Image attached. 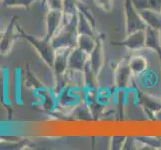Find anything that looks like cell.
Returning a JSON list of instances; mask_svg holds the SVG:
<instances>
[{
	"label": "cell",
	"instance_id": "1",
	"mask_svg": "<svg viewBox=\"0 0 161 150\" xmlns=\"http://www.w3.org/2000/svg\"><path fill=\"white\" fill-rule=\"evenodd\" d=\"M77 14L70 15L64 13L62 25L56 34L50 39L52 46L55 49L65 47L73 48L77 45Z\"/></svg>",
	"mask_w": 161,
	"mask_h": 150
},
{
	"label": "cell",
	"instance_id": "2",
	"mask_svg": "<svg viewBox=\"0 0 161 150\" xmlns=\"http://www.w3.org/2000/svg\"><path fill=\"white\" fill-rule=\"evenodd\" d=\"M16 30L18 31V34L21 37H23L24 39H26L33 47H34L36 52L39 54V56L44 61V63H45L48 67L52 68L56 49L52 46L51 41L46 39L45 37L38 38V37H35V36L29 34V33H26L21 28V26L18 23H16Z\"/></svg>",
	"mask_w": 161,
	"mask_h": 150
},
{
	"label": "cell",
	"instance_id": "3",
	"mask_svg": "<svg viewBox=\"0 0 161 150\" xmlns=\"http://www.w3.org/2000/svg\"><path fill=\"white\" fill-rule=\"evenodd\" d=\"M72 48H58L55 52V58L52 69L54 72L55 82H56V87H55V92H58L63 88L62 86V79L63 75L68 69V58Z\"/></svg>",
	"mask_w": 161,
	"mask_h": 150
},
{
	"label": "cell",
	"instance_id": "4",
	"mask_svg": "<svg viewBox=\"0 0 161 150\" xmlns=\"http://www.w3.org/2000/svg\"><path fill=\"white\" fill-rule=\"evenodd\" d=\"M10 69L7 66H3L1 68V80H0V103H1L5 110L8 118L12 117V85H11Z\"/></svg>",
	"mask_w": 161,
	"mask_h": 150
},
{
	"label": "cell",
	"instance_id": "5",
	"mask_svg": "<svg viewBox=\"0 0 161 150\" xmlns=\"http://www.w3.org/2000/svg\"><path fill=\"white\" fill-rule=\"evenodd\" d=\"M132 72L129 68L128 60H122L117 64L113 71V82L118 90H126L131 84Z\"/></svg>",
	"mask_w": 161,
	"mask_h": 150
},
{
	"label": "cell",
	"instance_id": "6",
	"mask_svg": "<svg viewBox=\"0 0 161 150\" xmlns=\"http://www.w3.org/2000/svg\"><path fill=\"white\" fill-rule=\"evenodd\" d=\"M125 17L127 34L146 28V24L142 20L138 10L134 7L132 0H127V2L125 3Z\"/></svg>",
	"mask_w": 161,
	"mask_h": 150
},
{
	"label": "cell",
	"instance_id": "7",
	"mask_svg": "<svg viewBox=\"0 0 161 150\" xmlns=\"http://www.w3.org/2000/svg\"><path fill=\"white\" fill-rule=\"evenodd\" d=\"M18 17L17 16H13L9 23L6 27V29L4 30L1 39H0V55L5 56L10 53L11 49H12L14 39L16 38V23H17Z\"/></svg>",
	"mask_w": 161,
	"mask_h": 150
},
{
	"label": "cell",
	"instance_id": "8",
	"mask_svg": "<svg viewBox=\"0 0 161 150\" xmlns=\"http://www.w3.org/2000/svg\"><path fill=\"white\" fill-rule=\"evenodd\" d=\"M24 69L20 66H16L12 74V100L16 106H23L24 101L22 98V89L24 81Z\"/></svg>",
	"mask_w": 161,
	"mask_h": 150
},
{
	"label": "cell",
	"instance_id": "9",
	"mask_svg": "<svg viewBox=\"0 0 161 150\" xmlns=\"http://www.w3.org/2000/svg\"><path fill=\"white\" fill-rule=\"evenodd\" d=\"M63 11L48 10L46 14V35L45 38L50 40L56 34L63 23Z\"/></svg>",
	"mask_w": 161,
	"mask_h": 150
},
{
	"label": "cell",
	"instance_id": "10",
	"mask_svg": "<svg viewBox=\"0 0 161 150\" xmlns=\"http://www.w3.org/2000/svg\"><path fill=\"white\" fill-rule=\"evenodd\" d=\"M145 29L137 30L134 32H131L129 34H127L125 39L121 42L123 46L126 47V49L130 50L133 52H137L146 48L145 46Z\"/></svg>",
	"mask_w": 161,
	"mask_h": 150
},
{
	"label": "cell",
	"instance_id": "11",
	"mask_svg": "<svg viewBox=\"0 0 161 150\" xmlns=\"http://www.w3.org/2000/svg\"><path fill=\"white\" fill-rule=\"evenodd\" d=\"M89 61V53H87L84 50L79 47H73L69 54L68 58V68L74 70L83 71L86 64Z\"/></svg>",
	"mask_w": 161,
	"mask_h": 150
},
{
	"label": "cell",
	"instance_id": "12",
	"mask_svg": "<svg viewBox=\"0 0 161 150\" xmlns=\"http://www.w3.org/2000/svg\"><path fill=\"white\" fill-rule=\"evenodd\" d=\"M105 61V52L101 41H97L95 48L89 53V63L92 70L95 72L96 75H99L101 72Z\"/></svg>",
	"mask_w": 161,
	"mask_h": 150
},
{
	"label": "cell",
	"instance_id": "13",
	"mask_svg": "<svg viewBox=\"0 0 161 150\" xmlns=\"http://www.w3.org/2000/svg\"><path fill=\"white\" fill-rule=\"evenodd\" d=\"M138 12L146 26L161 31V10L142 9Z\"/></svg>",
	"mask_w": 161,
	"mask_h": 150
},
{
	"label": "cell",
	"instance_id": "14",
	"mask_svg": "<svg viewBox=\"0 0 161 150\" xmlns=\"http://www.w3.org/2000/svg\"><path fill=\"white\" fill-rule=\"evenodd\" d=\"M129 68L134 76H139L143 74L148 68V60L146 56L141 54H135L128 59Z\"/></svg>",
	"mask_w": 161,
	"mask_h": 150
},
{
	"label": "cell",
	"instance_id": "15",
	"mask_svg": "<svg viewBox=\"0 0 161 150\" xmlns=\"http://www.w3.org/2000/svg\"><path fill=\"white\" fill-rule=\"evenodd\" d=\"M145 46L148 49L161 52V31L146 26L145 28Z\"/></svg>",
	"mask_w": 161,
	"mask_h": 150
},
{
	"label": "cell",
	"instance_id": "16",
	"mask_svg": "<svg viewBox=\"0 0 161 150\" xmlns=\"http://www.w3.org/2000/svg\"><path fill=\"white\" fill-rule=\"evenodd\" d=\"M77 31H78V34H88L95 36L93 23L80 11H78V13H77Z\"/></svg>",
	"mask_w": 161,
	"mask_h": 150
},
{
	"label": "cell",
	"instance_id": "17",
	"mask_svg": "<svg viewBox=\"0 0 161 150\" xmlns=\"http://www.w3.org/2000/svg\"><path fill=\"white\" fill-rule=\"evenodd\" d=\"M97 44V40L95 36L88 35V34H78L77 37V47L81 48L87 53H90L92 50L95 48Z\"/></svg>",
	"mask_w": 161,
	"mask_h": 150
},
{
	"label": "cell",
	"instance_id": "18",
	"mask_svg": "<svg viewBox=\"0 0 161 150\" xmlns=\"http://www.w3.org/2000/svg\"><path fill=\"white\" fill-rule=\"evenodd\" d=\"M141 102L143 103V106L146 109L150 110L151 112L155 113L157 112L159 109H161V100L157 97L149 95V94L141 93L139 96Z\"/></svg>",
	"mask_w": 161,
	"mask_h": 150
},
{
	"label": "cell",
	"instance_id": "19",
	"mask_svg": "<svg viewBox=\"0 0 161 150\" xmlns=\"http://www.w3.org/2000/svg\"><path fill=\"white\" fill-rule=\"evenodd\" d=\"M132 3L138 11L142 9L161 10V0H132Z\"/></svg>",
	"mask_w": 161,
	"mask_h": 150
},
{
	"label": "cell",
	"instance_id": "20",
	"mask_svg": "<svg viewBox=\"0 0 161 150\" xmlns=\"http://www.w3.org/2000/svg\"><path fill=\"white\" fill-rule=\"evenodd\" d=\"M35 2V0H2V5L5 7H24L27 8Z\"/></svg>",
	"mask_w": 161,
	"mask_h": 150
},
{
	"label": "cell",
	"instance_id": "21",
	"mask_svg": "<svg viewBox=\"0 0 161 150\" xmlns=\"http://www.w3.org/2000/svg\"><path fill=\"white\" fill-rule=\"evenodd\" d=\"M96 7L104 12H110L113 9V0H93Z\"/></svg>",
	"mask_w": 161,
	"mask_h": 150
},
{
	"label": "cell",
	"instance_id": "22",
	"mask_svg": "<svg viewBox=\"0 0 161 150\" xmlns=\"http://www.w3.org/2000/svg\"><path fill=\"white\" fill-rule=\"evenodd\" d=\"M125 140H126V137L125 136H121V135L113 136L112 138H111V140H110L111 149H114V150L123 149Z\"/></svg>",
	"mask_w": 161,
	"mask_h": 150
},
{
	"label": "cell",
	"instance_id": "23",
	"mask_svg": "<svg viewBox=\"0 0 161 150\" xmlns=\"http://www.w3.org/2000/svg\"><path fill=\"white\" fill-rule=\"evenodd\" d=\"M64 0H43L42 3L46 4L49 10H60L63 11Z\"/></svg>",
	"mask_w": 161,
	"mask_h": 150
},
{
	"label": "cell",
	"instance_id": "24",
	"mask_svg": "<svg viewBox=\"0 0 161 150\" xmlns=\"http://www.w3.org/2000/svg\"><path fill=\"white\" fill-rule=\"evenodd\" d=\"M26 141L22 140L18 143H10V142H1L0 143V149H17V148H22L21 146H25Z\"/></svg>",
	"mask_w": 161,
	"mask_h": 150
},
{
	"label": "cell",
	"instance_id": "25",
	"mask_svg": "<svg viewBox=\"0 0 161 150\" xmlns=\"http://www.w3.org/2000/svg\"><path fill=\"white\" fill-rule=\"evenodd\" d=\"M155 118L158 119V120H161V109H159L157 112H155Z\"/></svg>",
	"mask_w": 161,
	"mask_h": 150
},
{
	"label": "cell",
	"instance_id": "26",
	"mask_svg": "<svg viewBox=\"0 0 161 150\" xmlns=\"http://www.w3.org/2000/svg\"><path fill=\"white\" fill-rule=\"evenodd\" d=\"M2 34H3V33H1V32H0V39H1V37H2Z\"/></svg>",
	"mask_w": 161,
	"mask_h": 150
},
{
	"label": "cell",
	"instance_id": "27",
	"mask_svg": "<svg viewBox=\"0 0 161 150\" xmlns=\"http://www.w3.org/2000/svg\"><path fill=\"white\" fill-rule=\"evenodd\" d=\"M42 1H43V0H42Z\"/></svg>",
	"mask_w": 161,
	"mask_h": 150
}]
</instances>
